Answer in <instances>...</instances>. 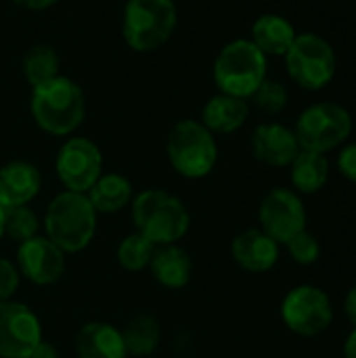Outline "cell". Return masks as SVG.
Wrapping results in <instances>:
<instances>
[{
    "mask_svg": "<svg viewBox=\"0 0 356 358\" xmlns=\"http://www.w3.org/2000/svg\"><path fill=\"white\" fill-rule=\"evenodd\" d=\"M29 113L42 132L71 136L86 120V94L78 82L59 73L31 88Z\"/></svg>",
    "mask_w": 356,
    "mask_h": 358,
    "instance_id": "6da1fadb",
    "label": "cell"
},
{
    "mask_svg": "<svg viewBox=\"0 0 356 358\" xmlns=\"http://www.w3.org/2000/svg\"><path fill=\"white\" fill-rule=\"evenodd\" d=\"M97 210L86 193L61 191L46 206L42 229L57 248L65 254H78L90 245L97 233Z\"/></svg>",
    "mask_w": 356,
    "mask_h": 358,
    "instance_id": "7a4b0ae2",
    "label": "cell"
},
{
    "mask_svg": "<svg viewBox=\"0 0 356 358\" xmlns=\"http://www.w3.org/2000/svg\"><path fill=\"white\" fill-rule=\"evenodd\" d=\"M134 229L145 235L153 245L178 243L191 227L187 206L166 189H145L132 203Z\"/></svg>",
    "mask_w": 356,
    "mask_h": 358,
    "instance_id": "3957f363",
    "label": "cell"
},
{
    "mask_svg": "<svg viewBox=\"0 0 356 358\" xmlns=\"http://www.w3.org/2000/svg\"><path fill=\"white\" fill-rule=\"evenodd\" d=\"M269 57L250 40L237 38L227 42L212 65V80L218 92L250 101L256 88L266 80Z\"/></svg>",
    "mask_w": 356,
    "mask_h": 358,
    "instance_id": "277c9868",
    "label": "cell"
},
{
    "mask_svg": "<svg viewBox=\"0 0 356 358\" xmlns=\"http://www.w3.org/2000/svg\"><path fill=\"white\" fill-rule=\"evenodd\" d=\"M178 8L174 0H128L122 15V38L134 52L159 50L174 36Z\"/></svg>",
    "mask_w": 356,
    "mask_h": 358,
    "instance_id": "5b68a950",
    "label": "cell"
},
{
    "mask_svg": "<svg viewBox=\"0 0 356 358\" xmlns=\"http://www.w3.org/2000/svg\"><path fill=\"white\" fill-rule=\"evenodd\" d=\"M166 155L170 166L183 178H206L218 164L216 134H212L199 120H180L168 132Z\"/></svg>",
    "mask_w": 356,
    "mask_h": 358,
    "instance_id": "8992f818",
    "label": "cell"
},
{
    "mask_svg": "<svg viewBox=\"0 0 356 358\" xmlns=\"http://www.w3.org/2000/svg\"><path fill=\"white\" fill-rule=\"evenodd\" d=\"M296 138L300 149L327 155L346 145L353 134V115L346 107L334 101L308 105L296 120Z\"/></svg>",
    "mask_w": 356,
    "mask_h": 358,
    "instance_id": "52a82bcc",
    "label": "cell"
},
{
    "mask_svg": "<svg viewBox=\"0 0 356 358\" xmlns=\"http://www.w3.org/2000/svg\"><path fill=\"white\" fill-rule=\"evenodd\" d=\"M287 76L304 90H323L332 84L338 69V57L329 40L319 34H298L283 55Z\"/></svg>",
    "mask_w": 356,
    "mask_h": 358,
    "instance_id": "ba28073f",
    "label": "cell"
},
{
    "mask_svg": "<svg viewBox=\"0 0 356 358\" xmlns=\"http://www.w3.org/2000/svg\"><path fill=\"white\" fill-rule=\"evenodd\" d=\"M285 327L302 338H317L334 323V304L325 289L304 283L292 287L281 300Z\"/></svg>",
    "mask_w": 356,
    "mask_h": 358,
    "instance_id": "9c48e42d",
    "label": "cell"
},
{
    "mask_svg": "<svg viewBox=\"0 0 356 358\" xmlns=\"http://www.w3.org/2000/svg\"><path fill=\"white\" fill-rule=\"evenodd\" d=\"M55 172L65 191L88 193L103 174V153L86 136H67L55 157Z\"/></svg>",
    "mask_w": 356,
    "mask_h": 358,
    "instance_id": "30bf717a",
    "label": "cell"
},
{
    "mask_svg": "<svg viewBox=\"0 0 356 358\" xmlns=\"http://www.w3.org/2000/svg\"><path fill=\"white\" fill-rule=\"evenodd\" d=\"M258 222L269 237L279 245H285L292 237L306 231L308 214L302 197L294 189L275 187L260 201Z\"/></svg>",
    "mask_w": 356,
    "mask_h": 358,
    "instance_id": "8fae6325",
    "label": "cell"
},
{
    "mask_svg": "<svg viewBox=\"0 0 356 358\" xmlns=\"http://www.w3.org/2000/svg\"><path fill=\"white\" fill-rule=\"evenodd\" d=\"M42 340V323L29 306L0 302V358H29Z\"/></svg>",
    "mask_w": 356,
    "mask_h": 358,
    "instance_id": "7c38bea8",
    "label": "cell"
},
{
    "mask_svg": "<svg viewBox=\"0 0 356 358\" xmlns=\"http://www.w3.org/2000/svg\"><path fill=\"white\" fill-rule=\"evenodd\" d=\"M67 254L57 248L48 237L36 235L17 248L15 266L21 277H25L29 283L46 287L57 283L67 268Z\"/></svg>",
    "mask_w": 356,
    "mask_h": 358,
    "instance_id": "4fadbf2b",
    "label": "cell"
},
{
    "mask_svg": "<svg viewBox=\"0 0 356 358\" xmlns=\"http://www.w3.org/2000/svg\"><path fill=\"white\" fill-rule=\"evenodd\" d=\"M252 153L271 168H290L300 153V143L294 128L279 122H266L252 132Z\"/></svg>",
    "mask_w": 356,
    "mask_h": 358,
    "instance_id": "5bb4252c",
    "label": "cell"
},
{
    "mask_svg": "<svg viewBox=\"0 0 356 358\" xmlns=\"http://www.w3.org/2000/svg\"><path fill=\"white\" fill-rule=\"evenodd\" d=\"M42 189L40 170L25 159H13L0 168V206H29Z\"/></svg>",
    "mask_w": 356,
    "mask_h": 358,
    "instance_id": "9a60e30c",
    "label": "cell"
},
{
    "mask_svg": "<svg viewBox=\"0 0 356 358\" xmlns=\"http://www.w3.org/2000/svg\"><path fill=\"white\" fill-rule=\"evenodd\" d=\"M231 256L248 273H269L279 262V243L262 229H245L233 237Z\"/></svg>",
    "mask_w": 356,
    "mask_h": 358,
    "instance_id": "2e32d148",
    "label": "cell"
},
{
    "mask_svg": "<svg viewBox=\"0 0 356 358\" xmlns=\"http://www.w3.org/2000/svg\"><path fill=\"white\" fill-rule=\"evenodd\" d=\"M78 358H128L122 331L105 321L84 323L73 338Z\"/></svg>",
    "mask_w": 356,
    "mask_h": 358,
    "instance_id": "e0dca14e",
    "label": "cell"
},
{
    "mask_svg": "<svg viewBox=\"0 0 356 358\" xmlns=\"http://www.w3.org/2000/svg\"><path fill=\"white\" fill-rule=\"evenodd\" d=\"M250 117V103L245 99H237L225 92H216L210 96L201 109V124L212 134H233Z\"/></svg>",
    "mask_w": 356,
    "mask_h": 358,
    "instance_id": "ac0fdd59",
    "label": "cell"
},
{
    "mask_svg": "<svg viewBox=\"0 0 356 358\" xmlns=\"http://www.w3.org/2000/svg\"><path fill=\"white\" fill-rule=\"evenodd\" d=\"M149 271L153 279L168 287V289H180L191 281L193 275V260L187 250L180 245H157L149 264Z\"/></svg>",
    "mask_w": 356,
    "mask_h": 358,
    "instance_id": "d6986e66",
    "label": "cell"
},
{
    "mask_svg": "<svg viewBox=\"0 0 356 358\" xmlns=\"http://www.w3.org/2000/svg\"><path fill=\"white\" fill-rule=\"evenodd\" d=\"M298 31L290 19L277 13L260 15L252 23V36L250 40L266 55V57H283L292 42L296 40Z\"/></svg>",
    "mask_w": 356,
    "mask_h": 358,
    "instance_id": "ffe728a7",
    "label": "cell"
},
{
    "mask_svg": "<svg viewBox=\"0 0 356 358\" xmlns=\"http://www.w3.org/2000/svg\"><path fill=\"white\" fill-rule=\"evenodd\" d=\"M86 195L97 214H118L134 199L132 182L120 172H103Z\"/></svg>",
    "mask_w": 356,
    "mask_h": 358,
    "instance_id": "44dd1931",
    "label": "cell"
},
{
    "mask_svg": "<svg viewBox=\"0 0 356 358\" xmlns=\"http://www.w3.org/2000/svg\"><path fill=\"white\" fill-rule=\"evenodd\" d=\"M290 180L298 195H315L329 180V159L323 153L300 149L290 164Z\"/></svg>",
    "mask_w": 356,
    "mask_h": 358,
    "instance_id": "7402d4cb",
    "label": "cell"
},
{
    "mask_svg": "<svg viewBox=\"0 0 356 358\" xmlns=\"http://www.w3.org/2000/svg\"><path fill=\"white\" fill-rule=\"evenodd\" d=\"M128 357H149L157 350L162 342V325L157 317L149 313H138L122 329Z\"/></svg>",
    "mask_w": 356,
    "mask_h": 358,
    "instance_id": "603a6c76",
    "label": "cell"
},
{
    "mask_svg": "<svg viewBox=\"0 0 356 358\" xmlns=\"http://www.w3.org/2000/svg\"><path fill=\"white\" fill-rule=\"evenodd\" d=\"M21 71L25 82L34 88L61 73V57L50 44H34L21 59Z\"/></svg>",
    "mask_w": 356,
    "mask_h": 358,
    "instance_id": "cb8c5ba5",
    "label": "cell"
},
{
    "mask_svg": "<svg viewBox=\"0 0 356 358\" xmlns=\"http://www.w3.org/2000/svg\"><path fill=\"white\" fill-rule=\"evenodd\" d=\"M157 245H153L145 235H141L138 231L126 235L120 245H118V262L124 271H130V273H138L143 268H149L151 264V258H153V252H155Z\"/></svg>",
    "mask_w": 356,
    "mask_h": 358,
    "instance_id": "d4e9b609",
    "label": "cell"
},
{
    "mask_svg": "<svg viewBox=\"0 0 356 358\" xmlns=\"http://www.w3.org/2000/svg\"><path fill=\"white\" fill-rule=\"evenodd\" d=\"M40 229H42V220L29 206L4 210V237L17 243H23L36 237Z\"/></svg>",
    "mask_w": 356,
    "mask_h": 358,
    "instance_id": "484cf974",
    "label": "cell"
},
{
    "mask_svg": "<svg viewBox=\"0 0 356 358\" xmlns=\"http://www.w3.org/2000/svg\"><path fill=\"white\" fill-rule=\"evenodd\" d=\"M250 101H252V103L256 105V109H260L262 113L277 115V113H281V111L287 107L290 94H287V88H285L281 82L266 78V80L256 88V92L252 94Z\"/></svg>",
    "mask_w": 356,
    "mask_h": 358,
    "instance_id": "4316f807",
    "label": "cell"
},
{
    "mask_svg": "<svg viewBox=\"0 0 356 358\" xmlns=\"http://www.w3.org/2000/svg\"><path fill=\"white\" fill-rule=\"evenodd\" d=\"M285 248H287L290 258L300 266H311L321 258V241L308 229L298 233L296 237H292L285 243Z\"/></svg>",
    "mask_w": 356,
    "mask_h": 358,
    "instance_id": "83f0119b",
    "label": "cell"
},
{
    "mask_svg": "<svg viewBox=\"0 0 356 358\" xmlns=\"http://www.w3.org/2000/svg\"><path fill=\"white\" fill-rule=\"evenodd\" d=\"M19 279L21 275L17 266L10 260L0 256V302L13 300L15 292L19 289Z\"/></svg>",
    "mask_w": 356,
    "mask_h": 358,
    "instance_id": "f1b7e54d",
    "label": "cell"
},
{
    "mask_svg": "<svg viewBox=\"0 0 356 358\" xmlns=\"http://www.w3.org/2000/svg\"><path fill=\"white\" fill-rule=\"evenodd\" d=\"M338 172L356 185V141L355 143H346L340 147L338 153Z\"/></svg>",
    "mask_w": 356,
    "mask_h": 358,
    "instance_id": "f546056e",
    "label": "cell"
},
{
    "mask_svg": "<svg viewBox=\"0 0 356 358\" xmlns=\"http://www.w3.org/2000/svg\"><path fill=\"white\" fill-rule=\"evenodd\" d=\"M342 308H344V315H346L348 323H350L353 327H356V283L346 292Z\"/></svg>",
    "mask_w": 356,
    "mask_h": 358,
    "instance_id": "4dcf8cb0",
    "label": "cell"
},
{
    "mask_svg": "<svg viewBox=\"0 0 356 358\" xmlns=\"http://www.w3.org/2000/svg\"><path fill=\"white\" fill-rule=\"evenodd\" d=\"M10 2L25 10H46V8L59 4L61 0H10Z\"/></svg>",
    "mask_w": 356,
    "mask_h": 358,
    "instance_id": "1f68e13d",
    "label": "cell"
},
{
    "mask_svg": "<svg viewBox=\"0 0 356 358\" xmlns=\"http://www.w3.org/2000/svg\"><path fill=\"white\" fill-rule=\"evenodd\" d=\"M29 358H59V350H57L50 342L42 340V342L34 348V352L29 355Z\"/></svg>",
    "mask_w": 356,
    "mask_h": 358,
    "instance_id": "d6a6232c",
    "label": "cell"
},
{
    "mask_svg": "<svg viewBox=\"0 0 356 358\" xmlns=\"http://www.w3.org/2000/svg\"><path fill=\"white\" fill-rule=\"evenodd\" d=\"M344 358H356V327H353L344 342Z\"/></svg>",
    "mask_w": 356,
    "mask_h": 358,
    "instance_id": "836d02e7",
    "label": "cell"
},
{
    "mask_svg": "<svg viewBox=\"0 0 356 358\" xmlns=\"http://www.w3.org/2000/svg\"><path fill=\"white\" fill-rule=\"evenodd\" d=\"M4 237V208L0 206V241Z\"/></svg>",
    "mask_w": 356,
    "mask_h": 358,
    "instance_id": "e575fe53",
    "label": "cell"
},
{
    "mask_svg": "<svg viewBox=\"0 0 356 358\" xmlns=\"http://www.w3.org/2000/svg\"><path fill=\"white\" fill-rule=\"evenodd\" d=\"M122 2H128V0H122Z\"/></svg>",
    "mask_w": 356,
    "mask_h": 358,
    "instance_id": "d590c367",
    "label": "cell"
}]
</instances>
